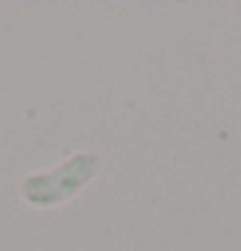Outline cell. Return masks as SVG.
Instances as JSON below:
<instances>
[{
	"mask_svg": "<svg viewBox=\"0 0 241 251\" xmlns=\"http://www.w3.org/2000/svg\"><path fill=\"white\" fill-rule=\"evenodd\" d=\"M101 166H104V158L99 153L78 151L47 171H31L21 176L18 194L31 207H42V210L57 207V204L70 202L80 189H86L96 179Z\"/></svg>",
	"mask_w": 241,
	"mask_h": 251,
	"instance_id": "cell-1",
	"label": "cell"
}]
</instances>
